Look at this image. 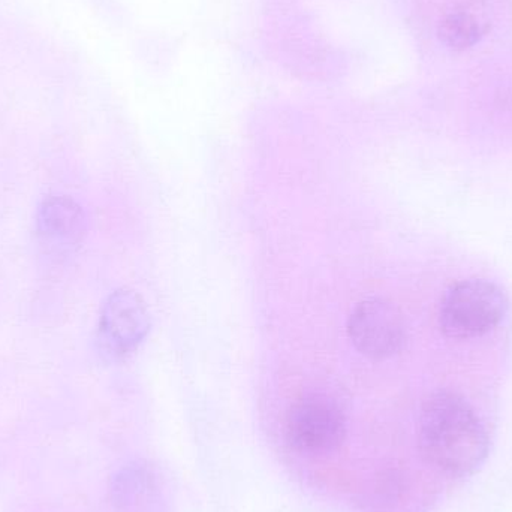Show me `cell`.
<instances>
[{"instance_id": "6da1fadb", "label": "cell", "mask_w": 512, "mask_h": 512, "mask_svg": "<svg viewBox=\"0 0 512 512\" xmlns=\"http://www.w3.org/2000/svg\"><path fill=\"white\" fill-rule=\"evenodd\" d=\"M424 460L448 477L474 474L489 454V435L475 409L453 391H438L424 402L418 421Z\"/></svg>"}, {"instance_id": "7a4b0ae2", "label": "cell", "mask_w": 512, "mask_h": 512, "mask_svg": "<svg viewBox=\"0 0 512 512\" xmlns=\"http://www.w3.org/2000/svg\"><path fill=\"white\" fill-rule=\"evenodd\" d=\"M507 310V297L498 285L483 279L462 280L445 292L439 325L451 339H475L495 330Z\"/></svg>"}, {"instance_id": "3957f363", "label": "cell", "mask_w": 512, "mask_h": 512, "mask_svg": "<svg viewBox=\"0 0 512 512\" xmlns=\"http://www.w3.org/2000/svg\"><path fill=\"white\" fill-rule=\"evenodd\" d=\"M285 438L292 450L306 456L333 453L346 438L345 415L328 397H303L286 414Z\"/></svg>"}, {"instance_id": "277c9868", "label": "cell", "mask_w": 512, "mask_h": 512, "mask_svg": "<svg viewBox=\"0 0 512 512\" xmlns=\"http://www.w3.org/2000/svg\"><path fill=\"white\" fill-rule=\"evenodd\" d=\"M348 333L358 352L372 360L394 357L405 348L408 339L402 313L384 298H367L358 303L349 316Z\"/></svg>"}, {"instance_id": "5b68a950", "label": "cell", "mask_w": 512, "mask_h": 512, "mask_svg": "<svg viewBox=\"0 0 512 512\" xmlns=\"http://www.w3.org/2000/svg\"><path fill=\"white\" fill-rule=\"evenodd\" d=\"M150 316L137 292L120 289L113 292L102 307L98 340L107 357L125 358L146 339Z\"/></svg>"}, {"instance_id": "8992f818", "label": "cell", "mask_w": 512, "mask_h": 512, "mask_svg": "<svg viewBox=\"0 0 512 512\" xmlns=\"http://www.w3.org/2000/svg\"><path fill=\"white\" fill-rule=\"evenodd\" d=\"M38 234L44 245L69 251L80 245L86 234V216L72 198L48 197L38 210Z\"/></svg>"}, {"instance_id": "52a82bcc", "label": "cell", "mask_w": 512, "mask_h": 512, "mask_svg": "<svg viewBox=\"0 0 512 512\" xmlns=\"http://www.w3.org/2000/svg\"><path fill=\"white\" fill-rule=\"evenodd\" d=\"M116 504L125 512H153L161 505L156 475L146 466L126 468L114 484Z\"/></svg>"}, {"instance_id": "ba28073f", "label": "cell", "mask_w": 512, "mask_h": 512, "mask_svg": "<svg viewBox=\"0 0 512 512\" xmlns=\"http://www.w3.org/2000/svg\"><path fill=\"white\" fill-rule=\"evenodd\" d=\"M489 30V18L478 6H465L448 14L439 24L438 35L445 47L454 51L474 47Z\"/></svg>"}]
</instances>
